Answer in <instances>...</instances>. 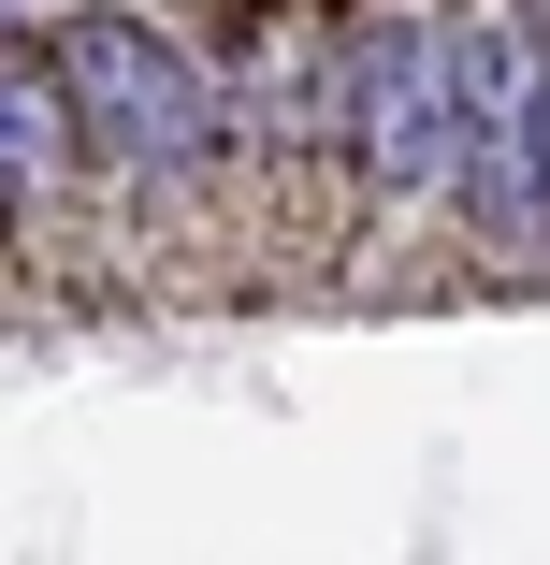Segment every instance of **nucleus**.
Wrapping results in <instances>:
<instances>
[{
    "label": "nucleus",
    "mask_w": 550,
    "mask_h": 565,
    "mask_svg": "<svg viewBox=\"0 0 550 565\" xmlns=\"http://www.w3.org/2000/svg\"><path fill=\"white\" fill-rule=\"evenodd\" d=\"M0 117H15V189H30V203H58V189H73V160H87V117H73L58 44H15V58H0Z\"/></svg>",
    "instance_id": "4"
},
{
    "label": "nucleus",
    "mask_w": 550,
    "mask_h": 565,
    "mask_svg": "<svg viewBox=\"0 0 550 565\" xmlns=\"http://www.w3.org/2000/svg\"><path fill=\"white\" fill-rule=\"evenodd\" d=\"M464 217L493 247L550 233V44L507 15H464Z\"/></svg>",
    "instance_id": "3"
},
{
    "label": "nucleus",
    "mask_w": 550,
    "mask_h": 565,
    "mask_svg": "<svg viewBox=\"0 0 550 565\" xmlns=\"http://www.w3.org/2000/svg\"><path fill=\"white\" fill-rule=\"evenodd\" d=\"M58 73H73V117H87V160H117L145 189H203V160L233 146V117H217V73L145 30V15H73L58 30Z\"/></svg>",
    "instance_id": "1"
},
{
    "label": "nucleus",
    "mask_w": 550,
    "mask_h": 565,
    "mask_svg": "<svg viewBox=\"0 0 550 565\" xmlns=\"http://www.w3.org/2000/svg\"><path fill=\"white\" fill-rule=\"evenodd\" d=\"M348 174L377 217H406L434 174H464V44L420 0H363L348 15Z\"/></svg>",
    "instance_id": "2"
}]
</instances>
